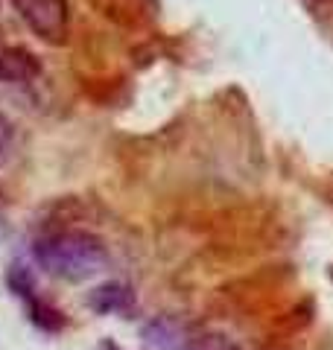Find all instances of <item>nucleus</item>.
<instances>
[{"instance_id":"nucleus-1","label":"nucleus","mask_w":333,"mask_h":350,"mask_svg":"<svg viewBox=\"0 0 333 350\" xmlns=\"http://www.w3.org/2000/svg\"><path fill=\"white\" fill-rule=\"evenodd\" d=\"M36 262L50 275L82 283L97 278L108 266L106 243L88 231H59L47 234L36 243Z\"/></svg>"},{"instance_id":"nucleus-8","label":"nucleus","mask_w":333,"mask_h":350,"mask_svg":"<svg viewBox=\"0 0 333 350\" xmlns=\"http://www.w3.org/2000/svg\"><path fill=\"white\" fill-rule=\"evenodd\" d=\"M106 350H114V347H106Z\"/></svg>"},{"instance_id":"nucleus-6","label":"nucleus","mask_w":333,"mask_h":350,"mask_svg":"<svg viewBox=\"0 0 333 350\" xmlns=\"http://www.w3.org/2000/svg\"><path fill=\"white\" fill-rule=\"evenodd\" d=\"M187 350H240L234 338H228L225 333L205 330L193 338H187Z\"/></svg>"},{"instance_id":"nucleus-5","label":"nucleus","mask_w":333,"mask_h":350,"mask_svg":"<svg viewBox=\"0 0 333 350\" xmlns=\"http://www.w3.org/2000/svg\"><path fill=\"white\" fill-rule=\"evenodd\" d=\"M143 338L158 350H187V338L182 336L179 324H173L166 319H155L152 324L143 327Z\"/></svg>"},{"instance_id":"nucleus-3","label":"nucleus","mask_w":333,"mask_h":350,"mask_svg":"<svg viewBox=\"0 0 333 350\" xmlns=\"http://www.w3.org/2000/svg\"><path fill=\"white\" fill-rule=\"evenodd\" d=\"M41 73L38 59L24 47H0V82H32Z\"/></svg>"},{"instance_id":"nucleus-7","label":"nucleus","mask_w":333,"mask_h":350,"mask_svg":"<svg viewBox=\"0 0 333 350\" xmlns=\"http://www.w3.org/2000/svg\"><path fill=\"white\" fill-rule=\"evenodd\" d=\"M15 146H18V131L15 123L9 120L3 111H0V167L9 163V158L15 155Z\"/></svg>"},{"instance_id":"nucleus-2","label":"nucleus","mask_w":333,"mask_h":350,"mask_svg":"<svg viewBox=\"0 0 333 350\" xmlns=\"http://www.w3.org/2000/svg\"><path fill=\"white\" fill-rule=\"evenodd\" d=\"M18 18L47 44H64L71 32V6L68 0H9Z\"/></svg>"},{"instance_id":"nucleus-4","label":"nucleus","mask_w":333,"mask_h":350,"mask_svg":"<svg viewBox=\"0 0 333 350\" xmlns=\"http://www.w3.org/2000/svg\"><path fill=\"white\" fill-rule=\"evenodd\" d=\"M88 306L99 315H111V312H129L135 306V295H132L129 286L123 283H103L97 286L91 295H88Z\"/></svg>"},{"instance_id":"nucleus-9","label":"nucleus","mask_w":333,"mask_h":350,"mask_svg":"<svg viewBox=\"0 0 333 350\" xmlns=\"http://www.w3.org/2000/svg\"><path fill=\"white\" fill-rule=\"evenodd\" d=\"M272 350H278V347H272Z\"/></svg>"}]
</instances>
